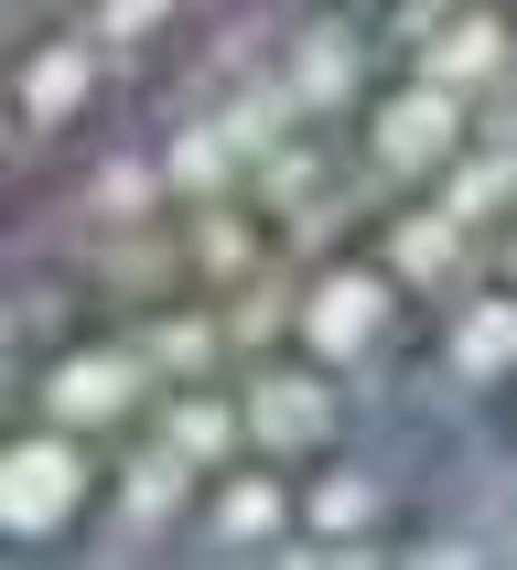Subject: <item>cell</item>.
Wrapping results in <instances>:
<instances>
[{
	"mask_svg": "<svg viewBox=\"0 0 517 570\" xmlns=\"http://www.w3.org/2000/svg\"><path fill=\"white\" fill-rule=\"evenodd\" d=\"M226 0H0V205L119 119Z\"/></svg>",
	"mask_w": 517,
	"mask_h": 570,
	"instance_id": "7a4b0ae2",
	"label": "cell"
},
{
	"mask_svg": "<svg viewBox=\"0 0 517 570\" xmlns=\"http://www.w3.org/2000/svg\"><path fill=\"white\" fill-rule=\"evenodd\" d=\"M0 570H517V0H226L0 205Z\"/></svg>",
	"mask_w": 517,
	"mask_h": 570,
	"instance_id": "6da1fadb",
	"label": "cell"
}]
</instances>
